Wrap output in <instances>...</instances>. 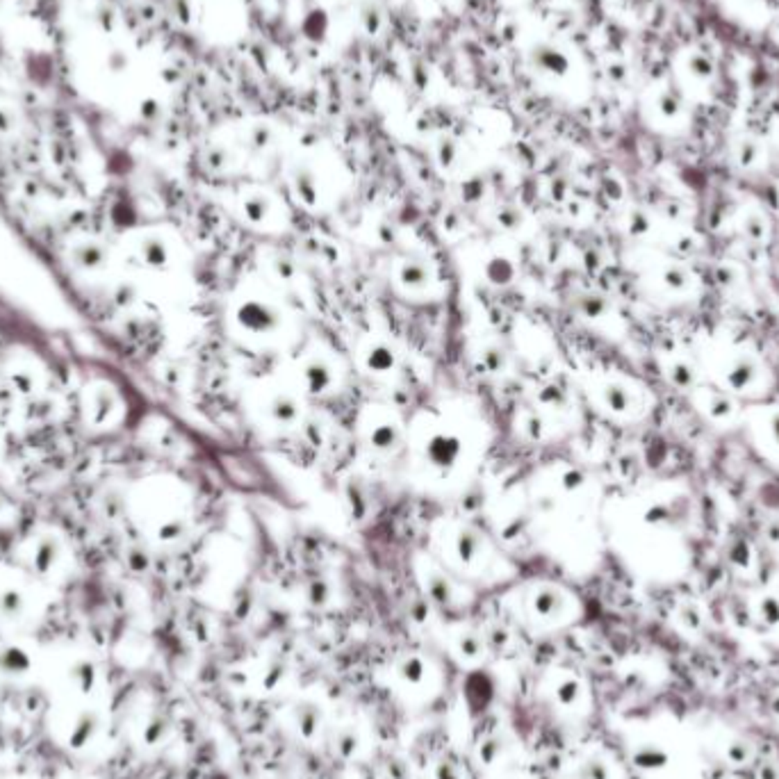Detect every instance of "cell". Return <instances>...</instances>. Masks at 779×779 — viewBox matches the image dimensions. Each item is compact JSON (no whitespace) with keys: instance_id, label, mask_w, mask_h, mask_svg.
I'll list each match as a JSON object with an SVG mask.
<instances>
[{"instance_id":"obj_46","label":"cell","mask_w":779,"mask_h":779,"mask_svg":"<svg viewBox=\"0 0 779 779\" xmlns=\"http://www.w3.org/2000/svg\"><path fill=\"white\" fill-rule=\"evenodd\" d=\"M766 538L770 542H779V520H770L766 524Z\"/></svg>"},{"instance_id":"obj_28","label":"cell","mask_w":779,"mask_h":779,"mask_svg":"<svg viewBox=\"0 0 779 779\" xmlns=\"http://www.w3.org/2000/svg\"><path fill=\"white\" fill-rule=\"evenodd\" d=\"M306 597L312 606H324L331 599V585L324 579H312L306 588Z\"/></svg>"},{"instance_id":"obj_43","label":"cell","mask_w":779,"mask_h":779,"mask_svg":"<svg viewBox=\"0 0 779 779\" xmlns=\"http://www.w3.org/2000/svg\"><path fill=\"white\" fill-rule=\"evenodd\" d=\"M274 269H276V274L283 278V280H287V283H290V280L296 276V267L292 264V260H285V258H278L276 262H274Z\"/></svg>"},{"instance_id":"obj_35","label":"cell","mask_w":779,"mask_h":779,"mask_svg":"<svg viewBox=\"0 0 779 779\" xmlns=\"http://www.w3.org/2000/svg\"><path fill=\"white\" fill-rule=\"evenodd\" d=\"M626 226H629L631 235L640 237V235H645V232H649V228H652V221H649V216L645 212L636 210V212L629 214V221H626Z\"/></svg>"},{"instance_id":"obj_29","label":"cell","mask_w":779,"mask_h":779,"mask_svg":"<svg viewBox=\"0 0 779 779\" xmlns=\"http://www.w3.org/2000/svg\"><path fill=\"white\" fill-rule=\"evenodd\" d=\"M725 757H727L729 764H734V766H745V764H748V761L752 759V748H750V743H745V741H732V743L727 745Z\"/></svg>"},{"instance_id":"obj_20","label":"cell","mask_w":779,"mask_h":779,"mask_svg":"<svg viewBox=\"0 0 779 779\" xmlns=\"http://www.w3.org/2000/svg\"><path fill=\"white\" fill-rule=\"evenodd\" d=\"M399 674H401V679L408 681V684H422L424 677H427V665H424V661L420 656H408L401 661Z\"/></svg>"},{"instance_id":"obj_45","label":"cell","mask_w":779,"mask_h":779,"mask_svg":"<svg viewBox=\"0 0 779 779\" xmlns=\"http://www.w3.org/2000/svg\"><path fill=\"white\" fill-rule=\"evenodd\" d=\"M759 779H779V768L775 764H770V761H766V764L759 768Z\"/></svg>"},{"instance_id":"obj_2","label":"cell","mask_w":779,"mask_h":779,"mask_svg":"<svg viewBox=\"0 0 779 779\" xmlns=\"http://www.w3.org/2000/svg\"><path fill=\"white\" fill-rule=\"evenodd\" d=\"M235 319L239 328L251 335H271L283 324L280 310L276 306H271L269 301H260V299H248L239 303Z\"/></svg>"},{"instance_id":"obj_21","label":"cell","mask_w":779,"mask_h":779,"mask_svg":"<svg viewBox=\"0 0 779 779\" xmlns=\"http://www.w3.org/2000/svg\"><path fill=\"white\" fill-rule=\"evenodd\" d=\"M358 743H360V738L353 732V727H344L335 734V750L342 759H351L358 750Z\"/></svg>"},{"instance_id":"obj_34","label":"cell","mask_w":779,"mask_h":779,"mask_svg":"<svg viewBox=\"0 0 779 779\" xmlns=\"http://www.w3.org/2000/svg\"><path fill=\"white\" fill-rule=\"evenodd\" d=\"M522 221H524V216H522V212L515 210V207H502V210L497 212V223H499V226L506 228V230L520 228Z\"/></svg>"},{"instance_id":"obj_38","label":"cell","mask_w":779,"mask_h":779,"mask_svg":"<svg viewBox=\"0 0 779 779\" xmlns=\"http://www.w3.org/2000/svg\"><path fill=\"white\" fill-rule=\"evenodd\" d=\"M750 558H752L750 547H748V545H745L743 540H738V542L734 545V549L729 551V560H732V563L738 565V567H748V565H750Z\"/></svg>"},{"instance_id":"obj_22","label":"cell","mask_w":779,"mask_h":779,"mask_svg":"<svg viewBox=\"0 0 779 779\" xmlns=\"http://www.w3.org/2000/svg\"><path fill=\"white\" fill-rule=\"evenodd\" d=\"M743 235L752 239V242H764L766 235H768V223L761 214L757 212H750L748 216L743 219Z\"/></svg>"},{"instance_id":"obj_44","label":"cell","mask_w":779,"mask_h":779,"mask_svg":"<svg viewBox=\"0 0 779 779\" xmlns=\"http://www.w3.org/2000/svg\"><path fill=\"white\" fill-rule=\"evenodd\" d=\"M436 779H461V775H459V770H456L452 764L443 761V764L436 766Z\"/></svg>"},{"instance_id":"obj_13","label":"cell","mask_w":779,"mask_h":779,"mask_svg":"<svg viewBox=\"0 0 779 779\" xmlns=\"http://www.w3.org/2000/svg\"><path fill=\"white\" fill-rule=\"evenodd\" d=\"M299 413H301L299 401L290 395H276L267 406V415L276 424H294L299 420Z\"/></svg>"},{"instance_id":"obj_4","label":"cell","mask_w":779,"mask_h":779,"mask_svg":"<svg viewBox=\"0 0 779 779\" xmlns=\"http://www.w3.org/2000/svg\"><path fill=\"white\" fill-rule=\"evenodd\" d=\"M695 404L697 408L709 417L711 422H732V417L736 415V404L734 399L727 395V392L720 390H709V388H695Z\"/></svg>"},{"instance_id":"obj_30","label":"cell","mask_w":779,"mask_h":779,"mask_svg":"<svg viewBox=\"0 0 779 779\" xmlns=\"http://www.w3.org/2000/svg\"><path fill=\"white\" fill-rule=\"evenodd\" d=\"M759 615L768 626L779 624V599L775 595H766L759 601Z\"/></svg>"},{"instance_id":"obj_16","label":"cell","mask_w":779,"mask_h":779,"mask_svg":"<svg viewBox=\"0 0 779 779\" xmlns=\"http://www.w3.org/2000/svg\"><path fill=\"white\" fill-rule=\"evenodd\" d=\"M665 376H668V381L677 390H695L697 372H695V367L684 358L672 360V363L665 367Z\"/></svg>"},{"instance_id":"obj_8","label":"cell","mask_w":779,"mask_h":779,"mask_svg":"<svg viewBox=\"0 0 779 779\" xmlns=\"http://www.w3.org/2000/svg\"><path fill=\"white\" fill-rule=\"evenodd\" d=\"M631 764L647 773H656V770H665L670 766V752L661 745L642 743L631 752Z\"/></svg>"},{"instance_id":"obj_3","label":"cell","mask_w":779,"mask_h":779,"mask_svg":"<svg viewBox=\"0 0 779 779\" xmlns=\"http://www.w3.org/2000/svg\"><path fill=\"white\" fill-rule=\"evenodd\" d=\"M461 454H463V440L456 436V433H449V431H440L436 436H431L427 447H424V456H427L429 465L440 470L443 474L452 472L456 465H459Z\"/></svg>"},{"instance_id":"obj_18","label":"cell","mask_w":779,"mask_h":779,"mask_svg":"<svg viewBox=\"0 0 779 779\" xmlns=\"http://www.w3.org/2000/svg\"><path fill=\"white\" fill-rule=\"evenodd\" d=\"M244 216H246V221L248 223H253V226H260V223H264L267 221V216H269V212H271V205H269V200H267V196H262V194H253V196H248L246 200H244Z\"/></svg>"},{"instance_id":"obj_17","label":"cell","mask_w":779,"mask_h":779,"mask_svg":"<svg viewBox=\"0 0 779 779\" xmlns=\"http://www.w3.org/2000/svg\"><path fill=\"white\" fill-rule=\"evenodd\" d=\"M486 278L490 280L493 285H508L513 278H515V267H513L511 260L506 258H493L486 262V269H483Z\"/></svg>"},{"instance_id":"obj_15","label":"cell","mask_w":779,"mask_h":779,"mask_svg":"<svg viewBox=\"0 0 779 779\" xmlns=\"http://www.w3.org/2000/svg\"><path fill=\"white\" fill-rule=\"evenodd\" d=\"M401 440V431L395 422H379L369 431V445L379 452H392Z\"/></svg>"},{"instance_id":"obj_24","label":"cell","mask_w":779,"mask_h":779,"mask_svg":"<svg viewBox=\"0 0 779 779\" xmlns=\"http://www.w3.org/2000/svg\"><path fill=\"white\" fill-rule=\"evenodd\" d=\"M504 752V738L502 736H490L479 745V761L486 766H493Z\"/></svg>"},{"instance_id":"obj_41","label":"cell","mask_w":779,"mask_h":779,"mask_svg":"<svg viewBox=\"0 0 779 779\" xmlns=\"http://www.w3.org/2000/svg\"><path fill=\"white\" fill-rule=\"evenodd\" d=\"M759 155V146L754 142H743L741 144V153H738V160H741V164L750 166L754 164V160Z\"/></svg>"},{"instance_id":"obj_19","label":"cell","mask_w":779,"mask_h":779,"mask_svg":"<svg viewBox=\"0 0 779 779\" xmlns=\"http://www.w3.org/2000/svg\"><path fill=\"white\" fill-rule=\"evenodd\" d=\"M427 590H429V597L436 601V604H449L454 597V588L452 583L445 574L440 572H431L427 576Z\"/></svg>"},{"instance_id":"obj_33","label":"cell","mask_w":779,"mask_h":779,"mask_svg":"<svg viewBox=\"0 0 779 779\" xmlns=\"http://www.w3.org/2000/svg\"><path fill=\"white\" fill-rule=\"evenodd\" d=\"M679 620L688 631H697L702 626V613L695 604H684L679 611Z\"/></svg>"},{"instance_id":"obj_26","label":"cell","mask_w":779,"mask_h":779,"mask_svg":"<svg viewBox=\"0 0 779 779\" xmlns=\"http://www.w3.org/2000/svg\"><path fill=\"white\" fill-rule=\"evenodd\" d=\"M296 196L301 198L303 205L315 207L317 205V189H315V180L308 173H299L296 176Z\"/></svg>"},{"instance_id":"obj_23","label":"cell","mask_w":779,"mask_h":779,"mask_svg":"<svg viewBox=\"0 0 779 779\" xmlns=\"http://www.w3.org/2000/svg\"><path fill=\"white\" fill-rule=\"evenodd\" d=\"M579 779H611V768L601 757H588L579 768Z\"/></svg>"},{"instance_id":"obj_12","label":"cell","mask_w":779,"mask_h":779,"mask_svg":"<svg viewBox=\"0 0 779 779\" xmlns=\"http://www.w3.org/2000/svg\"><path fill=\"white\" fill-rule=\"evenodd\" d=\"M397 278L408 290H422L431 283V271L422 260H404L399 264Z\"/></svg>"},{"instance_id":"obj_37","label":"cell","mask_w":779,"mask_h":779,"mask_svg":"<svg viewBox=\"0 0 779 779\" xmlns=\"http://www.w3.org/2000/svg\"><path fill=\"white\" fill-rule=\"evenodd\" d=\"M565 390H560L558 385H547V388L540 390V401L547 406H563L565 404Z\"/></svg>"},{"instance_id":"obj_32","label":"cell","mask_w":779,"mask_h":779,"mask_svg":"<svg viewBox=\"0 0 779 779\" xmlns=\"http://www.w3.org/2000/svg\"><path fill=\"white\" fill-rule=\"evenodd\" d=\"M283 679H285V665L280 661H271L267 665V670L262 672V688L264 690H276Z\"/></svg>"},{"instance_id":"obj_39","label":"cell","mask_w":779,"mask_h":779,"mask_svg":"<svg viewBox=\"0 0 779 779\" xmlns=\"http://www.w3.org/2000/svg\"><path fill=\"white\" fill-rule=\"evenodd\" d=\"M560 481H563V488L567 490V493H572V490H579V488L585 486V474L574 468V470H567Z\"/></svg>"},{"instance_id":"obj_9","label":"cell","mask_w":779,"mask_h":779,"mask_svg":"<svg viewBox=\"0 0 779 779\" xmlns=\"http://www.w3.org/2000/svg\"><path fill=\"white\" fill-rule=\"evenodd\" d=\"M365 367L372 374H390L392 369L397 367V353L392 347L383 342H374L369 344V349L365 351Z\"/></svg>"},{"instance_id":"obj_48","label":"cell","mask_w":779,"mask_h":779,"mask_svg":"<svg viewBox=\"0 0 779 779\" xmlns=\"http://www.w3.org/2000/svg\"><path fill=\"white\" fill-rule=\"evenodd\" d=\"M770 711H773L775 716L779 718V693H777V695L773 697V700H770Z\"/></svg>"},{"instance_id":"obj_10","label":"cell","mask_w":779,"mask_h":779,"mask_svg":"<svg viewBox=\"0 0 779 779\" xmlns=\"http://www.w3.org/2000/svg\"><path fill=\"white\" fill-rule=\"evenodd\" d=\"M321 706L315 704V702H299L294 706V720H296V729H299V734L310 741V738H315L317 729L321 725Z\"/></svg>"},{"instance_id":"obj_47","label":"cell","mask_w":779,"mask_h":779,"mask_svg":"<svg viewBox=\"0 0 779 779\" xmlns=\"http://www.w3.org/2000/svg\"><path fill=\"white\" fill-rule=\"evenodd\" d=\"M488 640L493 642L495 647H497V645H506V640H508V633H506L504 629H493V631H490Z\"/></svg>"},{"instance_id":"obj_25","label":"cell","mask_w":779,"mask_h":779,"mask_svg":"<svg viewBox=\"0 0 779 779\" xmlns=\"http://www.w3.org/2000/svg\"><path fill=\"white\" fill-rule=\"evenodd\" d=\"M581 697V684L576 679H563L556 686V700L563 706H574Z\"/></svg>"},{"instance_id":"obj_42","label":"cell","mask_w":779,"mask_h":779,"mask_svg":"<svg viewBox=\"0 0 779 779\" xmlns=\"http://www.w3.org/2000/svg\"><path fill=\"white\" fill-rule=\"evenodd\" d=\"M524 431L529 433V438H542L545 431V422L540 415H529L524 422Z\"/></svg>"},{"instance_id":"obj_7","label":"cell","mask_w":779,"mask_h":779,"mask_svg":"<svg viewBox=\"0 0 779 779\" xmlns=\"http://www.w3.org/2000/svg\"><path fill=\"white\" fill-rule=\"evenodd\" d=\"M531 608L536 615L545 617V620H551V617H558L565 611V597L558 588H551V585H542L538 588L531 597Z\"/></svg>"},{"instance_id":"obj_27","label":"cell","mask_w":779,"mask_h":779,"mask_svg":"<svg viewBox=\"0 0 779 779\" xmlns=\"http://www.w3.org/2000/svg\"><path fill=\"white\" fill-rule=\"evenodd\" d=\"M459 652L465 658H477L483 654V638H479V633H461L459 636Z\"/></svg>"},{"instance_id":"obj_31","label":"cell","mask_w":779,"mask_h":779,"mask_svg":"<svg viewBox=\"0 0 779 779\" xmlns=\"http://www.w3.org/2000/svg\"><path fill=\"white\" fill-rule=\"evenodd\" d=\"M481 363H483L488 374H497L506 367V353L499 347H488L481 356Z\"/></svg>"},{"instance_id":"obj_40","label":"cell","mask_w":779,"mask_h":779,"mask_svg":"<svg viewBox=\"0 0 779 779\" xmlns=\"http://www.w3.org/2000/svg\"><path fill=\"white\" fill-rule=\"evenodd\" d=\"M606 310V301L601 296H585L583 299V312L588 317H599Z\"/></svg>"},{"instance_id":"obj_11","label":"cell","mask_w":779,"mask_h":779,"mask_svg":"<svg viewBox=\"0 0 779 779\" xmlns=\"http://www.w3.org/2000/svg\"><path fill=\"white\" fill-rule=\"evenodd\" d=\"M658 280H661V285L670 292H688L690 287H693V274L688 271V267H684V264H679V262H672V260H668L661 267Z\"/></svg>"},{"instance_id":"obj_6","label":"cell","mask_w":779,"mask_h":779,"mask_svg":"<svg viewBox=\"0 0 779 779\" xmlns=\"http://www.w3.org/2000/svg\"><path fill=\"white\" fill-rule=\"evenodd\" d=\"M601 404H604L606 411H611L615 415H629L633 413V408L638 406V397L631 388H626L624 383L611 381L601 388Z\"/></svg>"},{"instance_id":"obj_14","label":"cell","mask_w":779,"mask_h":779,"mask_svg":"<svg viewBox=\"0 0 779 779\" xmlns=\"http://www.w3.org/2000/svg\"><path fill=\"white\" fill-rule=\"evenodd\" d=\"M481 549H483V540L477 531L472 529H461L456 533V556L461 558V563L470 565L481 556Z\"/></svg>"},{"instance_id":"obj_36","label":"cell","mask_w":779,"mask_h":779,"mask_svg":"<svg viewBox=\"0 0 779 779\" xmlns=\"http://www.w3.org/2000/svg\"><path fill=\"white\" fill-rule=\"evenodd\" d=\"M764 427L768 431L770 447H775L777 452H779V408H777V411L764 413Z\"/></svg>"},{"instance_id":"obj_5","label":"cell","mask_w":779,"mask_h":779,"mask_svg":"<svg viewBox=\"0 0 779 779\" xmlns=\"http://www.w3.org/2000/svg\"><path fill=\"white\" fill-rule=\"evenodd\" d=\"M301 374H303V385H306V390L310 395H326L335 383L333 367L328 365L324 358H310L308 363L303 365Z\"/></svg>"},{"instance_id":"obj_1","label":"cell","mask_w":779,"mask_h":779,"mask_svg":"<svg viewBox=\"0 0 779 779\" xmlns=\"http://www.w3.org/2000/svg\"><path fill=\"white\" fill-rule=\"evenodd\" d=\"M720 383L732 392H757L764 383V367L754 353L732 349L720 363Z\"/></svg>"}]
</instances>
